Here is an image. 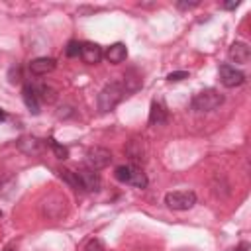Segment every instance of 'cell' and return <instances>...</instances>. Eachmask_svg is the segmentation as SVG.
I'll use <instances>...</instances> for the list:
<instances>
[{
    "mask_svg": "<svg viewBox=\"0 0 251 251\" xmlns=\"http://www.w3.org/2000/svg\"><path fill=\"white\" fill-rule=\"evenodd\" d=\"M124 94H126V90H124L122 80H114V82L106 84V86L100 90V94H98V110H100V112H110V110H114V108L122 102Z\"/></svg>",
    "mask_w": 251,
    "mask_h": 251,
    "instance_id": "1",
    "label": "cell"
},
{
    "mask_svg": "<svg viewBox=\"0 0 251 251\" xmlns=\"http://www.w3.org/2000/svg\"><path fill=\"white\" fill-rule=\"evenodd\" d=\"M222 104H224V96L214 88H206L192 98V108L196 112H212Z\"/></svg>",
    "mask_w": 251,
    "mask_h": 251,
    "instance_id": "2",
    "label": "cell"
},
{
    "mask_svg": "<svg viewBox=\"0 0 251 251\" xmlns=\"http://www.w3.org/2000/svg\"><path fill=\"white\" fill-rule=\"evenodd\" d=\"M165 204L171 210L184 212V210H190L196 204V194L192 190H175V192H169L165 196Z\"/></svg>",
    "mask_w": 251,
    "mask_h": 251,
    "instance_id": "3",
    "label": "cell"
},
{
    "mask_svg": "<svg viewBox=\"0 0 251 251\" xmlns=\"http://www.w3.org/2000/svg\"><path fill=\"white\" fill-rule=\"evenodd\" d=\"M41 212L49 220H59L67 212V200H65V196L63 194H57V192L49 194L43 200V204H41Z\"/></svg>",
    "mask_w": 251,
    "mask_h": 251,
    "instance_id": "4",
    "label": "cell"
},
{
    "mask_svg": "<svg viewBox=\"0 0 251 251\" xmlns=\"http://www.w3.org/2000/svg\"><path fill=\"white\" fill-rule=\"evenodd\" d=\"M110 163H112V153H110V149H106V147H90V149L86 151V157H84L86 169H90V171H100V169H106Z\"/></svg>",
    "mask_w": 251,
    "mask_h": 251,
    "instance_id": "5",
    "label": "cell"
},
{
    "mask_svg": "<svg viewBox=\"0 0 251 251\" xmlns=\"http://www.w3.org/2000/svg\"><path fill=\"white\" fill-rule=\"evenodd\" d=\"M220 82L226 88H233V86H239L245 82V75L231 65H222L220 67Z\"/></svg>",
    "mask_w": 251,
    "mask_h": 251,
    "instance_id": "6",
    "label": "cell"
},
{
    "mask_svg": "<svg viewBox=\"0 0 251 251\" xmlns=\"http://www.w3.org/2000/svg\"><path fill=\"white\" fill-rule=\"evenodd\" d=\"M76 175H78V178H80L82 190H88V192H96V190H100L102 180H100V176H98L96 171H90V169L82 167V169L76 171Z\"/></svg>",
    "mask_w": 251,
    "mask_h": 251,
    "instance_id": "7",
    "label": "cell"
},
{
    "mask_svg": "<svg viewBox=\"0 0 251 251\" xmlns=\"http://www.w3.org/2000/svg\"><path fill=\"white\" fill-rule=\"evenodd\" d=\"M43 147H45L43 141L37 139V137H33V135H24V137L18 139V149H20L22 153L29 155V157L41 155V153H43Z\"/></svg>",
    "mask_w": 251,
    "mask_h": 251,
    "instance_id": "8",
    "label": "cell"
},
{
    "mask_svg": "<svg viewBox=\"0 0 251 251\" xmlns=\"http://www.w3.org/2000/svg\"><path fill=\"white\" fill-rule=\"evenodd\" d=\"M55 67H57V61L53 57H37L29 63V73L35 76H43V75L55 71Z\"/></svg>",
    "mask_w": 251,
    "mask_h": 251,
    "instance_id": "9",
    "label": "cell"
},
{
    "mask_svg": "<svg viewBox=\"0 0 251 251\" xmlns=\"http://www.w3.org/2000/svg\"><path fill=\"white\" fill-rule=\"evenodd\" d=\"M80 57L86 65H96L102 59V47L98 43H80Z\"/></svg>",
    "mask_w": 251,
    "mask_h": 251,
    "instance_id": "10",
    "label": "cell"
},
{
    "mask_svg": "<svg viewBox=\"0 0 251 251\" xmlns=\"http://www.w3.org/2000/svg\"><path fill=\"white\" fill-rule=\"evenodd\" d=\"M229 59L233 61V63H237V65H245L247 61H249V57H251V49H249V45L247 43H243V41H235L231 47H229Z\"/></svg>",
    "mask_w": 251,
    "mask_h": 251,
    "instance_id": "11",
    "label": "cell"
},
{
    "mask_svg": "<svg viewBox=\"0 0 251 251\" xmlns=\"http://www.w3.org/2000/svg\"><path fill=\"white\" fill-rule=\"evenodd\" d=\"M22 98H24L27 110H29L33 116H37V114H39V98H37L35 88H33L31 84H25V86H24V90H22Z\"/></svg>",
    "mask_w": 251,
    "mask_h": 251,
    "instance_id": "12",
    "label": "cell"
},
{
    "mask_svg": "<svg viewBox=\"0 0 251 251\" xmlns=\"http://www.w3.org/2000/svg\"><path fill=\"white\" fill-rule=\"evenodd\" d=\"M167 120H169V114H167L165 106L161 102H153L151 110H149V124L151 126H163V124H167Z\"/></svg>",
    "mask_w": 251,
    "mask_h": 251,
    "instance_id": "13",
    "label": "cell"
},
{
    "mask_svg": "<svg viewBox=\"0 0 251 251\" xmlns=\"http://www.w3.org/2000/svg\"><path fill=\"white\" fill-rule=\"evenodd\" d=\"M126 57H127V49H126L124 43H114V45H110L108 51H106V59H108V63H112V65H120L122 61H126Z\"/></svg>",
    "mask_w": 251,
    "mask_h": 251,
    "instance_id": "14",
    "label": "cell"
},
{
    "mask_svg": "<svg viewBox=\"0 0 251 251\" xmlns=\"http://www.w3.org/2000/svg\"><path fill=\"white\" fill-rule=\"evenodd\" d=\"M122 84H124V90H126V92H135V90L141 86V75H137L135 69H129V71L124 75Z\"/></svg>",
    "mask_w": 251,
    "mask_h": 251,
    "instance_id": "15",
    "label": "cell"
},
{
    "mask_svg": "<svg viewBox=\"0 0 251 251\" xmlns=\"http://www.w3.org/2000/svg\"><path fill=\"white\" fill-rule=\"evenodd\" d=\"M33 88H35V94H37V98H39L41 102L53 104V102L57 100V90H55L53 86H49V84H39V86H33Z\"/></svg>",
    "mask_w": 251,
    "mask_h": 251,
    "instance_id": "16",
    "label": "cell"
},
{
    "mask_svg": "<svg viewBox=\"0 0 251 251\" xmlns=\"http://www.w3.org/2000/svg\"><path fill=\"white\" fill-rule=\"evenodd\" d=\"M126 155L133 161V163H141L143 161V143L137 139H131L126 147Z\"/></svg>",
    "mask_w": 251,
    "mask_h": 251,
    "instance_id": "17",
    "label": "cell"
},
{
    "mask_svg": "<svg viewBox=\"0 0 251 251\" xmlns=\"http://www.w3.org/2000/svg\"><path fill=\"white\" fill-rule=\"evenodd\" d=\"M59 176L75 190H82V184H80V178L76 175V171H71V169H59Z\"/></svg>",
    "mask_w": 251,
    "mask_h": 251,
    "instance_id": "18",
    "label": "cell"
},
{
    "mask_svg": "<svg viewBox=\"0 0 251 251\" xmlns=\"http://www.w3.org/2000/svg\"><path fill=\"white\" fill-rule=\"evenodd\" d=\"M127 184H131V186H135V188H145V186H147V176H145V173H143L139 167H133V165H131V175H129Z\"/></svg>",
    "mask_w": 251,
    "mask_h": 251,
    "instance_id": "19",
    "label": "cell"
},
{
    "mask_svg": "<svg viewBox=\"0 0 251 251\" xmlns=\"http://www.w3.org/2000/svg\"><path fill=\"white\" fill-rule=\"evenodd\" d=\"M47 145L53 149V153H55V157H57V159H61V161H63V159H67V157H69V149H67L65 145L57 143L55 139H47Z\"/></svg>",
    "mask_w": 251,
    "mask_h": 251,
    "instance_id": "20",
    "label": "cell"
},
{
    "mask_svg": "<svg viewBox=\"0 0 251 251\" xmlns=\"http://www.w3.org/2000/svg\"><path fill=\"white\" fill-rule=\"evenodd\" d=\"M116 178L120 180V182H127L129 180V175H131V165H120V167H116Z\"/></svg>",
    "mask_w": 251,
    "mask_h": 251,
    "instance_id": "21",
    "label": "cell"
},
{
    "mask_svg": "<svg viewBox=\"0 0 251 251\" xmlns=\"http://www.w3.org/2000/svg\"><path fill=\"white\" fill-rule=\"evenodd\" d=\"M65 55H67V57H76V55H80V43H78V41H69V43H67V49H65Z\"/></svg>",
    "mask_w": 251,
    "mask_h": 251,
    "instance_id": "22",
    "label": "cell"
},
{
    "mask_svg": "<svg viewBox=\"0 0 251 251\" xmlns=\"http://www.w3.org/2000/svg\"><path fill=\"white\" fill-rule=\"evenodd\" d=\"M184 78H188L186 71H175V73L167 75V80H171V82H178V80H184Z\"/></svg>",
    "mask_w": 251,
    "mask_h": 251,
    "instance_id": "23",
    "label": "cell"
},
{
    "mask_svg": "<svg viewBox=\"0 0 251 251\" xmlns=\"http://www.w3.org/2000/svg\"><path fill=\"white\" fill-rule=\"evenodd\" d=\"M84 251H106L102 241L100 239H90L86 245H84Z\"/></svg>",
    "mask_w": 251,
    "mask_h": 251,
    "instance_id": "24",
    "label": "cell"
},
{
    "mask_svg": "<svg viewBox=\"0 0 251 251\" xmlns=\"http://www.w3.org/2000/svg\"><path fill=\"white\" fill-rule=\"evenodd\" d=\"M198 6V0H192V2H176V8L180 10H190V8H196Z\"/></svg>",
    "mask_w": 251,
    "mask_h": 251,
    "instance_id": "25",
    "label": "cell"
},
{
    "mask_svg": "<svg viewBox=\"0 0 251 251\" xmlns=\"http://www.w3.org/2000/svg\"><path fill=\"white\" fill-rule=\"evenodd\" d=\"M237 6H239L237 0H231V2H224V4H222V8H226V10H233V8H237Z\"/></svg>",
    "mask_w": 251,
    "mask_h": 251,
    "instance_id": "26",
    "label": "cell"
},
{
    "mask_svg": "<svg viewBox=\"0 0 251 251\" xmlns=\"http://www.w3.org/2000/svg\"><path fill=\"white\" fill-rule=\"evenodd\" d=\"M6 120V112L4 110H0V122H4Z\"/></svg>",
    "mask_w": 251,
    "mask_h": 251,
    "instance_id": "27",
    "label": "cell"
},
{
    "mask_svg": "<svg viewBox=\"0 0 251 251\" xmlns=\"http://www.w3.org/2000/svg\"><path fill=\"white\" fill-rule=\"evenodd\" d=\"M237 251H247V245H241V247H239Z\"/></svg>",
    "mask_w": 251,
    "mask_h": 251,
    "instance_id": "28",
    "label": "cell"
},
{
    "mask_svg": "<svg viewBox=\"0 0 251 251\" xmlns=\"http://www.w3.org/2000/svg\"><path fill=\"white\" fill-rule=\"evenodd\" d=\"M8 251H12V249H8Z\"/></svg>",
    "mask_w": 251,
    "mask_h": 251,
    "instance_id": "29",
    "label": "cell"
}]
</instances>
